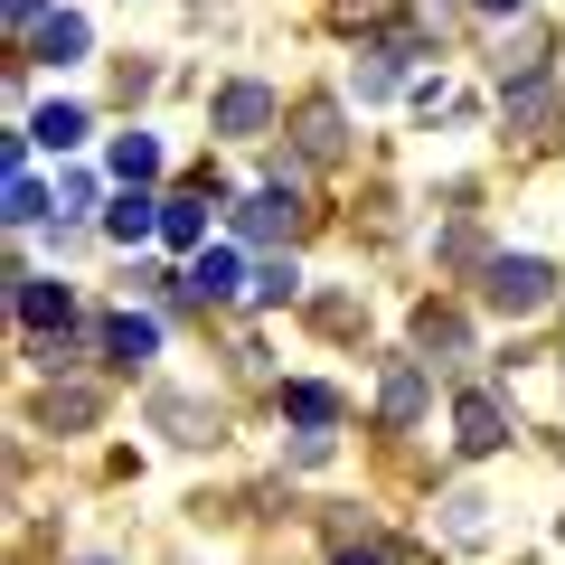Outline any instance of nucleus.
Listing matches in <instances>:
<instances>
[{
  "mask_svg": "<svg viewBox=\"0 0 565 565\" xmlns=\"http://www.w3.org/2000/svg\"><path fill=\"white\" fill-rule=\"evenodd\" d=\"M546 292H556V274H546L537 255H500V264H490V302H500L509 321H527V311H546Z\"/></svg>",
  "mask_w": 565,
  "mask_h": 565,
  "instance_id": "1",
  "label": "nucleus"
},
{
  "mask_svg": "<svg viewBox=\"0 0 565 565\" xmlns=\"http://www.w3.org/2000/svg\"><path fill=\"white\" fill-rule=\"evenodd\" d=\"M180 292H189V302H226V292H245V274H236V255H226V245H207V255L180 274Z\"/></svg>",
  "mask_w": 565,
  "mask_h": 565,
  "instance_id": "2",
  "label": "nucleus"
},
{
  "mask_svg": "<svg viewBox=\"0 0 565 565\" xmlns=\"http://www.w3.org/2000/svg\"><path fill=\"white\" fill-rule=\"evenodd\" d=\"M264 122H274V95H264V85H226L217 95V132H264Z\"/></svg>",
  "mask_w": 565,
  "mask_h": 565,
  "instance_id": "3",
  "label": "nucleus"
},
{
  "mask_svg": "<svg viewBox=\"0 0 565 565\" xmlns=\"http://www.w3.org/2000/svg\"><path fill=\"white\" fill-rule=\"evenodd\" d=\"M104 236H114V245H141V236H161V199L122 189V207H104Z\"/></svg>",
  "mask_w": 565,
  "mask_h": 565,
  "instance_id": "4",
  "label": "nucleus"
},
{
  "mask_svg": "<svg viewBox=\"0 0 565 565\" xmlns=\"http://www.w3.org/2000/svg\"><path fill=\"white\" fill-rule=\"evenodd\" d=\"M282 226H292V199H282V189H255V199L236 207V236H255V245H274Z\"/></svg>",
  "mask_w": 565,
  "mask_h": 565,
  "instance_id": "5",
  "label": "nucleus"
},
{
  "mask_svg": "<svg viewBox=\"0 0 565 565\" xmlns=\"http://www.w3.org/2000/svg\"><path fill=\"white\" fill-rule=\"evenodd\" d=\"M104 349H114V359H151V349H161V321H151V311H114V321H104Z\"/></svg>",
  "mask_w": 565,
  "mask_h": 565,
  "instance_id": "6",
  "label": "nucleus"
},
{
  "mask_svg": "<svg viewBox=\"0 0 565 565\" xmlns=\"http://www.w3.org/2000/svg\"><path fill=\"white\" fill-rule=\"evenodd\" d=\"M151 415H161L170 434H180V444H217V405H189V396H161V405H151Z\"/></svg>",
  "mask_w": 565,
  "mask_h": 565,
  "instance_id": "7",
  "label": "nucleus"
},
{
  "mask_svg": "<svg viewBox=\"0 0 565 565\" xmlns=\"http://www.w3.org/2000/svg\"><path fill=\"white\" fill-rule=\"evenodd\" d=\"M39 57H47V66L85 57V20H76V10H47V20H39Z\"/></svg>",
  "mask_w": 565,
  "mask_h": 565,
  "instance_id": "8",
  "label": "nucleus"
},
{
  "mask_svg": "<svg viewBox=\"0 0 565 565\" xmlns=\"http://www.w3.org/2000/svg\"><path fill=\"white\" fill-rule=\"evenodd\" d=\"M452 424H462V452L500 444V405H490V396H462V405H452Z\"/></svg>",
  "mask_w": 565,
  "mask_h": 565,
  "instance_id": "9",
  "label": "nucleus"
},
{
  "mask_svg": "<svg viewBox=\"0 0 565 565\" xmlns=\"http://www.w3.org/2000/svg\"><path fill=\"white\" fill-rule=\"evenodd\" d=\"M20 311H29L39 330H47V321H57V330L76 321V302H66V282H20Z\"/></svg>",
  "mask_w": 565,
  "mask_h": 565,
  "instance_id": "10",
  "label": "nucleus"
},
{
  "mask_svg": "<svg viewBox=\"0 0 565 565\" xmlns=\"http://www.w3.org/2000/svg\"><path fill=\"white\" fill-rule=\"evenodd\" d=\"M114 170H122V189L151 180V170H161V141H151V132H122V141H114Z\"/></svg>",
  "mask_w": 565,
  "mask_h": 565,
  "instance_id": "11",
  "label": "nucleus"
},
{
  "mask_svg": "<svg viewBox=\"0 0 565 565\" xmlns=\"http://www.w3.org/2000/svg\"><path fill=\"white\" fill-rule=\"evenodd\" d=\"M39 141H47V151H76V141H85V114H76V104H47V114H39Z\"/></svg>",
  "mask_w": 565,
  "mask_h": 565,
  "instance_id": "12",
  "label": "nucleus"
},
{
  "mask_svg": "<svg viewBox=\"0 0 565 565\" xmlns=\"http://www.w3.org/2000/svg\"><path fill=\"white\" fill-rule=\"evenodd\" d=\"M302 151H311V161L340 151V114H330V104H311V114H302Z\"/></svg>",
  "mask_w": 565,
  "mask_h": 565,
  "instance_id": "13",
  "label": "nucleus"
},
{
  "mask_svg": "<svg viewBox=\"0 0 565 565\" xmlns=\"http://www.w3.org/2000/svg\"><path fill=\"white\" fill-rule=\"evenodd\" d=\"M39 217H47V189L29 170H10V226H39Z\"/></svg>",
  "mask_w": 565,
  "mask_h": 565,
  "instance_id": "14",
  "label": "nucleus"
},
{
  "mask_svg": "<svg viewBox=\"0 0 565 565\" xmlns=\"http://www.w3.org/2000/svg\"><path fill=\"white\" fill-rule=\"evenodd\" d=\"M199 226H207L199 199H170V207H161V236H170V245H199Z\"/></svg>",
  "mask_w": 565,
  "mask_h": 565,
  "instance_id": "15",
  "label": "nucleus"
},
{
  "mask_svg": "<svg viewBox=\"0 0 565 565\" xmlns=\"http://www.w3.org/2000/svg\"><path fill=\"white\" fill-rule=\"evenodd\" d=\"M282 405H292V415H302V424H330V415H340V396H330V386H292V396H282Z\"/></svg>",
  "mask_w": 565,
  "mask_h": 565,
  "instance_id": "16",
  "label": "nucleus"
},
{
  "mask_svg": "<svg viewBox=\"0 0 565 565\" xmlns=\"http://www.w3.org/2000/svg\"><path fill=\"white\" fill-rule=\"evenodd\" d=\"M292 282H302V274H292V264H264V274L245 282V292H255V302H292Z\"/></svg>",
  "mask_w": 565,
  "mask_h": 565,
  "instance_id": "17",
  "label": "nucleus"
},
{
  "mask_svg": "<svg viewBox=\"0 0 565 565\" xmlns=\"http://www.w3.org/2000/svg\"><path fill=\"white\" fill-rule=\"evenodd\" d=\"M415 330H424V349H462V321H444V311H424Z\"/></svg>",
  "mask_w": 565,
  "mask_h": 565,
  "instance_id": "18",
  "label": "nucleus"
},
{
  "mask_svg": "<svg viewBox=\"0 0 565 565\" xmlns=\"http://www.w3.org/2000/svg\"><path fill=\"white\" fill-rule=\"evenodd\" d=\"M10 20H20V29H39V20H47V0H10Z\"/></svg>",
  "mask_w": 565,
  "mask_h": 565,
  "instance_id": "19",
  "label": "nucleus"
},
{
  "mask_svg": "<svg viewBox=\"0 0 565 565\" xmlns=\"http://www.w3.org/2000/svg\"><path fill=\"white\" fill-rule=\"evenodd\" d=\"M340 565H386V556H340Z\"/></svg>",
  "mask_w": 565,
  "mask_h": 565,
  "instance_id": "20",
  "label": "nucleus"
},
{
  "mask_svg": "<svg viewBox=\"0 0 565 565\" xmlns=\"http://www.w3.org/2000/svg\"><path fill=\"white\" fill-rule=\"evenodd\" d=\"M481 10H519V0H481Z\"/></svg>",
  "mask_w": 565,
  "mask_h": 565,
  "instance_id": "21",
  "label": "nucleus"
}]
</instances>
